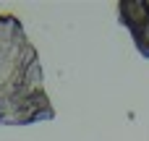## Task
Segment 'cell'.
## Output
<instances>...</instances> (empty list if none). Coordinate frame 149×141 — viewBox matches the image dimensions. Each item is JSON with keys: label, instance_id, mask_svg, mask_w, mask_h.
<instances>
[{"label": "cell", "instance_id": "obj_1", "mask_svg": "<svg viewBox=\"0 0 149 141\" xmlns=\"http://www.w3.org/2000/svg\"><path fill=\"white\" fill-rule=\"evenodd\" d=\"M55 107L45 92V71L24 24L13 13L0 16V126H31L52 120Z\"/></svg>", "mask_w": 149, "mask_h": 141}, {"label": "cell", "instance_id": "obj_2", "mask_svg": "<svg viewBox=\"0 0 149 141\" xmlns=\"http://www.w3.org/2000/svg\"><path fill=\"white\" fill-rule=\"evenodd\" d=\"M118 21L128 29L139 55L149 60V0H120Z\"/></svg>", "mask_w": 149, "mask_h": 141}]
</instances>
